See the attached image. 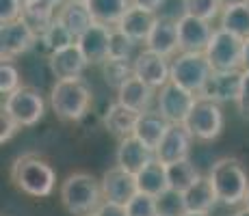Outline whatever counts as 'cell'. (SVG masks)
Returning a JSON list of instances; mask_svg holds the SVG:
<instances>
[{
  "label": "cell",
  "mask_w": 249,
  "mask_h": 216,
  "mask_svg": "<svg viewBox=\"0 0 249 216\" xmlns=\"http://www.w3.org/2000/svg\"><path fill=\"white\" fill-rule=\"evenodd\" d=\"M102 199V186L89 173H71L61 184V203L74 216L95 214Z\"/></svg>",
  "instance_id": "cell-1"
},
{
  "label": "cell",
  "mask_w": 249,
  "mask_h": 216,
  "mask_svg": "<svg viewBox=\"0 0 249 216\" xmlns=\"http://www.w3.org/2000/svg\"><path fill=\"white\" fill-rule=\"evenodd\" d=\"M50 106L63 121H78L91 106V89L83 78L56 80L50 93Z\"/></svg>",
  "instance_id": "cell-2"
},
{
  "label": "cell",
  "mask_w": 249,
  "mask_h": 216,
  "mask_svg": "<svg viewBox=\"0 0 249 216\" xmlns=\"http://www.w3.org/2000/svg\"><path fill=\"white\" fill-rule=\"evenodd\" d=\"M11 180L28 197H48L54 190V169L37 156H22L13 162Z\"/></svg>",
  "instance_id": "cell-3"
},
{
  "label": "cell",
  "mask_w": 249,
  "mask_h": 216,
  "mask_svg": "<svg viewBox=\"0 0 249 216\" xmlns=\"http://www.w3.org/2000/svg\"><path fill=\"white\" fill-rule=\"evenodd\" d=\"M213 188L217 193V199L226 205H236L245 201L249 180L243 165L236 158H221L210 166L208 173Z\"/></svg>",
  "instance_id": "cell-4"
},
{
  "label": "cell",
  "mask_w": 249,
  "mask_h": 216,
  "mask_svg": "<svg viewBox=\"0 0 249 216\" xmlns=\"http://www.w3.org/2000/svg\"><path fill=\"white\" fill-rule=\"evenodd\" d=\"M210 74H213V67L204 52H180L171 61V83L184 86L195 95L204 91Z\"/></svg>",
  "instance_id": "cell-5"
},
{
  "label": "cell",
  "mask_w": 249,
  "mask_h": 216,
  "mask_svg": "<svg viewBox=\"0 0 249 216\" xmlns=\"http://www.w3.org/2000/svg\"><path fill=\"white\" fill-rule=\"evenodd\" d=\"M243 46H245V39L223 31V28H214L213 39L204 54L214 71L243 69Z\"/></svg>",
  "instance_id": "cell-6"
},
{
  "label": "cell",
  "mask_w": 249,
  "mask_h": 216,
  "mask_svg": "<svg viewBox=\"0 0 249 216\" xmlns=\"http://www.w3.org/2000/svg\"><path fill=\"white\" fill-rule=\"evenodd\" d=\"M223 123H226V119H223L221 104L197 98L184 126L191 132V136L197 141H213L221 134Z\"/></svg>",
  "instance_id": "cell-7"
},
{
  "label": "cell",
  "mask_w": 249,
  "mask_h": 216,
  "mask_svg": "<svg viewBox=\"0 0 249 216\" xmlns=\"http://www.w3.org/2000/svg\"><path fill=\"white\" fill-rule=\"evenodd\" d=\"M2 110H7L20 123V128H31L44 117L46 104L39 91L31 89V86H20L18 91H13L4 98Z\"/></svg>",
  "instance_id": "cell-8"
},
{
  "label": "cell",
  "mask_w": 249,
  "mask_h": 216,
  "mask_svg": "<svg viewBox=\"0 0 249 216\" xmlns=\"http://www.w3.org/2000/svg\"><path fill=\"white\" fill-rule=\"evenodd\" d=\"M195 102H197V95L191 93L184 86L171 83V80L162 89H159V98H156L159 113L169 123H184L189 119Z\"/></svg>",
  "instance_id": "cell-9"
},
{
  "label": "cell",
  "mask_w": 249,
  "mask_h": 216,
  "mask_svg": "<svg viewBox=\"0 0 249 216\" xmlns=\"http://www.w3.org/2000/svg\"><path fill=\"white\" fill-rule=\"evenodd\" d=\"M37 41H39V35L26 22L16 20L0 24V54H2V61H11L20 54H26L28 50L37 46Z\"/></svg>",
  "instance_id": "cell-10"
},
{
  "label": "cell",
  "mask_w": 249,
  "mask_h": 216,
  "mask_svg": "<svg viewBox=\"0 0 249 216\" xmlns=\"http://www.w3.org/2000/svg\"><path fill=\"white\" fill-rule=\"evenodd\" d=\"M178 26V39H180V52H206L210 39H213L214 28L208 20L195 16H184L176 22Z\"/></svg>",
  "instance_id": "cell-11"
},
{
  "label": "cell",
  "mask_w": 249,
  "mask_h": 216,
  "mask_svg": "<svg viewBox=\"0 0 249 216\" xmlns=\"http://www.w3.org/2000/svg\"><path fill=\"white\" fill-rule=\"evenodd\" d=\"M241 83H243V69H232V71H214L213 69L204 91L197 98L210 100V102H217V104L236 102L238 93H241Z\"/></svg>",
  "instance_id": "cell-12"
},
{
  "label": "cell",
  "mask_w": 249,
  "mask_h": 216,
  "mask_svg": "<svg viewBox=\"0 0 249 216\" xmlns=\"http://www.w3.org/2000/svg\"><path fill=\"white\" fill-rule=\"evenodd\" d=\"M154 160H156V151L152 147H147L143 141H139L135 134L126 138H119L117 151H115V162H117L115 166L137 175L139 171L145 169Z\"/></svg>",
  "instance_id": "cell-13"
},
{
  "label": "cell",
  "mask_w": 249,
  "mask_h": 216,
  "mask_svg": "<svg viewBox=\"0 0 249 216\" xmlns=\"http://www.w3.org/2000/svg\"><path fill=\"white\" fill-rule=\"evenodd\" d=\"M132 67H135L137 78L143 80L145 84H150L152 89H162L171 80V65L167 63V59L147 50V48L137 54Z\"/></svg>",
  "instance_id": "cell-14"
},
{
  "label": "cell",
  "mask_w": 249,
  "mask_h": 216,
  "mask_svg": "<svg viewBox=\"0 0 249 216\" xmlns=\"http://www.w3.org/2000/svg\"><path fill=\"white\" fill-rule=\"evenodd\" d=\"M111 26L93 22L83 35L76 39L78 48L83 50L85 59L89 65H102L108 61V50H111Z\"/></svg>",
  "instance_id": "cell-15"
},
{
  "label": "cell",
  "mask_w": 249,
  "mask_h": 216,
  "mask_svg": "<svg viewBox=\"0 0 249 216\" xmlns=\"http://www.w3.org/2000/svg\"><path fill=\"white\" fill-rule=\"evenodd\" d=\"M191 141H193V136H191L184 123H171L167 134L162 136L160 145L156 147V160L162 162V165L189 160Z\"/></svg>",
  "instance_id": "cell-16"
},
{
  "label": "cell",
  "mask_w": 249,
  "mask_h": 216,
  "mask_svg": "<svg viewBox=\"0 0 249 216\" xmlns=\"http://www.w3.org/2000/svg\"><path fill=\"white\" fill-rule=\"evenodd\" d=\"M100 186H102L104 201H113V203H122V205H126L139 193L135 173H128L119 169V166H113V169L104 173Z\"/></svg>",
  "instance_id": "cell-17"
},
{
  "label": "cell",
  "mask_w": 249,
  "mask_h": 216,
  "mask_svg": "<svg viewBox=\"0 0 249 216\" xmlns=\"http://www.w3.org/2000/svg\"><path fill=\"white\" fill-rule=\"evenodd\" d=\"M48 65L50 71L56 76V80H68V78H80L87 67V59H85L83 50L78 48V43H71L68 48L52 52L48 56Z\"/></svg>",
  "instance_id": "cell-18"
},
{
  "label": "cell",
  "mask_w": 249,
  "mask_h": 216,
  "mask_svg": "<svg viewBox=\"0 0 249 216\" xmlns=\"http://www.w3.org/2000/svg\"><path fill=\"white\" fill-rule=\"evenodd\" d=\"M145 48L156 52V54L165 56V59L174 56L176 52L180 50L178 26H176V22L169 20V17H159L154 28H152L150 37L145 39Z\"/></svg>",
  "instance_id": "cell-19"
},
{
  "label": "cell",
  "mask_w": 249,
  "mask_h": 216,
  "mask_svg": "<svg viewBox=\"0 0 249 216\" xmlns=\"http://www.w3.org/2000/svg\"><path fill=\"white\" fill-rule=\"evenodd\" d=\"M156 20H159L156 11H147V9H141V7H135V4H132V7L126 11V16L122 17V22L117 24V28L122 33H126L132 41L145 43V39L152 33V28H154Z\"/></svg>",
  "instance_id": "cell-20"
},
{
  "label": "cell",
  "mask_w": 249,
  "mask_h": 216,
  "mask_svg": "<svg viewBox=\"0 0 249 216\" xmlns=\"http://www.w3.org/2000/svg\"><path fill=\"white\" fill-rule=\"evenodd\" d=\"M169 126L171 123L162 117L159 110H145V113L139 115V121L135 126V136L156 151V147L160 145L162 136L167 134Z\"/></svg>",
  "instance_id": "cell-21"
},
{
  "label": "cell",
  "mask_w": 249,
  "mask_h": 216,
  "mask_svg": "<svg viewBox=\"0 0 249 216\" xmlns=\"http://www.w3.org/2000/svg\"><path fill=\"white\" fill-rule=\"evenodd\" d=\"M152 100H154V89H152L150 84H145L143 80H139L137 76L128 78L126 83L117 89V102L132 108V110H137V113L150 110Z\"/></svg>",
  "instance_id": "cell-22"
},
{
  "label": "cell",
  "mask_w": 249,
  "mask_h": 216,
  "mask_svg": "<svg viewBox=\"0 0 249 216\" xmlns=\"http://www.w3.org/2000/svg\"><path fill=\"white\" fill-rule=\"evenodd\" d=\"M139 115L141 113L124 106V104H119V102H115L108 106L107 115H104V126H107L108 132L115 134V136H119V138L132 136V134H135V126L139 121Z\"/></svg>",
  "instance_id": "cell-23"
},
{
  "label": "cell",
  "mask_w": 249,
  "mask_h": 216,
  "mask_svg": "<svg viewBox=\"0 0 249 216\" xmlns=\"http://www.w3.org/2000/svg\"><path fill=\"white\" fill-rule=\"evenodd\" d=\"M56 17L70 28L76 39L93 24V17H91L85 0H68V2H63L61 9L56 11Z\"/></svg>",
  "instance_id": "cell-24"
},
{
  "label": "cell",
  "mask_w": 249,
  "mask_h": 216,
  "mask_svg": "<svg viewBox=\"0 0 249 216\" xmlns=\"http://www.w3.org/2000/svg\"><path fill=\"white\" fill-rule=\"evenodd\" d=\"M184 195V205H186V212H202L208 214L210 210L214 208L217 203V193L213 188V182L210 177H199L193 186H191Z\"/></svg>",
  "instance_id": "cell-25"
},
{
  "label": "cell",
  "mask_w": 249,
  "mask_h": 216,
  "mask_svg": "<svg viewBox=\"0 0 249 216\" xmlns=\"http://www.w3.org/2000/svg\"><path fill=\"white\" fill-rule=\"evenodd\" d=\"M85 4H87L93 22L107 24L111 28L117 26L122 17L126 16V11L132 7L130 0H85Z\"/></svg>",
  "instance_id": "cell-26"
},
{
  "label": "cell",
  "mask_w": 249,
  "mask_h": 216,
  "mask_svg": "<svg viewBox=\"0 0 249 216\" xmlns=\"http://www.w3.org/2000/svg\"><path fill=\"white\" fill-rule=\"evenodd\" d=\"M20 20L26 22L37 35H41L56 20V7L46 0H24Z\"/></svg>",
  "instance_id": "cell-27"
},
{
  "label": "cell",
  "mask_w": 249,
  "mask_h": 216,
  "mask_svg": "<svg viewBox=\"0 0 249 216\" xmlns=\"http://www.w3.org/2000/svg\"><path fill=\"white\" fill-rule=\"evenodd\" d=\"M137 186L139 193H145L152 197H160L165 190H169V182H167V166L162 162L154 160L137 173Z\"/></svg>",
  "instance_id": "cell-28"
},
{
  "label": "cell",
  "mask_w": 249,
  "mask_h": 216,
  "mask_svg": "<svg viewBox=\"0 0 249 216\" xmlns=\"http://www.w3.org/2000/svg\"><path fill=\"white\" fill-rule=\"evenodd\" d=\"M167 166V182H169V188L176 193H186L195 182L199 180V173L191 165V160H180V162H171Z\"/></svg>",
  "instance_id": "cell-29"
},
{
  "label": "cell",
  "mask_w": 249,
  "mask_h": 216,
  "mask_svg": "<svg viewBox=\"0 0 249 216\" xmlns=\"http://www.w3.org/2000/svg\"><path fill=\"white\" fill-rule=\"evenodd\" d=\"M223 31L232 33V35L249 39V4H238V7H228L219 16Z\"/></svg>",
  "instance_id": "cell-30"
},
{
  "label": "cell",
  "mask_w": 249,
  "mask_h": 216,
  "mask_svg": "<svg viewBox=\"0 0 249 216\" xmlns=\"http://www.w3.org/2000/svg\"><path fill=\"white\" fill-rule=\"evenodd\" d=\"M39 43H44V48L52 54V52L61 50V48H68L71 43H76V37L71 35L70 28L56 17V20L46 28V33L39 35Z\"/></svg>",
  "instance_id": "cell-31"
},
{
  "label": "cell",
  "mask_w": 249,
  "mask_h": 216,
  "mask_svg": "<svg viewBox=\"0 0 249 216\" xmlns=\"http://www.w3.org/2000/svg\"><path fill=\"white\" fill-rule=\"evenodd\" d=\"M102 76L104 83L113 89H119L128 78L135 76V67L130 65V61H119V59H108L102 63Z\"/></svg>",
  "instance_id": "cell-32"
},
{
  "label": "cell",
  "mask_w": 249,
  "mask_h": 216,
  "mask_svg": "<svg viewBox=\"0 0 249 216\" xmlns=\"http://www.w3.org/2000/svg\"><path fill=\"white\" fill-rule=\"evenodd\" d=\"M223 4L221 0H184V13L202 20H214L217 16H221Z\"/></svg>",
  "instance_id": "cell-33"
},
{
  "label": "cell",
  "mask_w": 249,
  "mask_h": 216,
  "mask_svg": "<svg viewBox=\"0 0 249 216\" xmlns=\"http://www.w3.org/2000/svg\"><path fill=\"white\" fill-rule=\"evenodd\" d=\"M128 216H160L159 212V197H152L145 193H137L126 203Z\"/></svg>",
  "instance_id": "cell-34"
},
{
  "label": "cell",
  "mask_w": 249,
  "mask_h": 216,
  "mask_svg": "<svg viewBox=\"0 0 249 216\" xmlns=\"http://www.w3.org/2000/svg\"><path fill=\"white\" fill-rule=\"evenodd\" d=\"M137 41H132L126 33H122L117 26L111 31V50H108V59L119 61H130L132 52H135Z\"/></svg>",
  "instance_id": "cell-35"
},
{
  "label": "cell",
  "mask_w": 249,
  "mask_h": 216,
  "mask_svg": "<svg viewBox=\"0 0 249 216\" xmlns=\"http://www.w3.org/2000/svg\"><path fill=\"white\" fill-rule=\"evenodd\" d=\"M159 212L160 216H182L186 212L184 205V195L176 193V190H165L159 197Z\"/></svg>",
  "instance_id": "cell-36"
},
{
  "label": "cell",
  "mask_w": 249,
  "mask_h": 216,
  "mask_svg": "<svg viewBox=\"0 0 249 216\" xmlns=\"http://www.w3.org/2000/svg\"><path fill=\"white\" fill-rule=\"evenodd\" d=\"M20 89V71L11 61H2L0 65V93L9 95Z\"/></svg>",
  "instance_id": "cell-37"
},
{
  "label": "cell",
  "mask_w": 249,
  "mask_h": 216,
  "mask_svg": "<svg viewBox=\"0 0 249 216\" xmlns=\"http://www.w3.org/2000/svg\"><path fill=\"white\" fill-rule=\"evenodd\" d=\"M22 7L24 0H0V24L20 20Z\"/></svg>",
  "instance_id": "cell-38"
},
{
  "label": "cell",
  "mask_w": 249,
  "mask_h": 216,
  "mask_svg": "<svg viewBox=\"0 0 249 216\" xmlns=\"http://www.w3.org/2000/svg\"><path fill=\"white\" fill-rule=\"evenodd\" d=\"M18 130H20V123H18L7 110H2V113H0V143L4 145L7 141H11Z\"/></svg>",
  "instance_id": "cell-39"
},
{
  "label": "cell",
  "mask_w": 249,
  "mask_h": 216,
  "mask_svg": "<svg viewBox=\"0 0 249 216\" xmlns=\"http://www.w3.org/2000/svg\"><path fill=\"white\" fill-rule=\"evenodd\" d=\"M236 106L243 117H249V71H243V83H241V93H238Z\"/></svg>",
  "instance_id": "cell-40"
},
{
  "label": "cell",
  "mask_w": 249,
  "mask_h": 216,
  "mask_svg": "<svg viewBox=\"0 0 249 216\" xmlns=\"http://www.w3.org/2000/svg\"><path fill=\"white\" fill-rule=\"evenodd\" d=\"M98 216H128L126 205L122 203H113V201H102V205L98 208Z\"/></svg>",
  "instance_id": "cell-41"
},
{
  "label": "cell",
  "mask_w": 249,
  "mask_h": 216,
  "mask_svg": "<svg viewBox=\"0 0 249 216\" xmlns=\"http://www.w3.org/2000/svg\"><path fill=\"white\" fill-rule=\"evenodd\" d=\"M135 7H141V9H147V11H156L165 4V0H130Z\"/></svg>",
  "instance_id": "cell-42"
},
{
  "label": "cell",
  "mask_w": 249,
  "mask_h": 216,
  "mask_svg": "<svg viewBox=\"0 0 249 216\" xmlns=\"http://www.w3.org/2000/svg\"><path fill=\"white\" fill-rule=\"evenodd\" d=\"M243 71H249V39H245L243 46Z\"/></svg>",
  "instance_id": "cell-43"
},
{
  "label": "cell",
  "mask_w": 249,
  "mask_h": 216,
  "mask_svg": "<svg viewBox=\"0 0 249 216\" xmlns=\"http://www.w3.org/2000/svg\"><path fill=\"white\" fill-rule=\"evenodd\" d=\"M221 4L223 9H228V7H238V4H249V0H221Z\"/></svg>",
  "instance_id": "cell-44"
},
{
  "label": "cell",
  "mask_w": 249,
  "mask_h": 216,
  "mask_svg": "<svg viewBox=\"0 0 249 216\" xmlns=\"http://www.w3.org/2000/svg\"><path fill=\"white\" fill-rule=\"evenodd\" d=\"M46 2L54 4V7H61V4H63V2H68V0H46Z\"/></svg>",
  "instance_id": "cell-45"
},
{
  "label": "cell",
  "mask_w": 249,
  "mask_h": 216,
  "mask_svg": "<svg viewBox=\"0 0 249 216\" xmlns=\"http://www.w3.org/2000/svg\"><path fill=\"white\" fill-rule=\"evenodd\" d=\"M234 216H249V210H247V208H243V210H238V212L234 214Z\"/></svg>",
  "instance_id": "cell-46"
},
{
  "label": "cell",
  "mask_w": 249,
  "mask_h": 216,
  "mask_svg": "<svg viewBox=\"0 0 249 216\" xmlns=\"http://www.w3.org/2000/svg\"><path fill=\"white\" fill-rule=\"evenodd\" d=\"M182 216H208V214H202V212H184Z\"/></svg>",
  "instance_id": "cell-47"
},
{
  "label": "cell",
  "mask_w": 249,
  "mask_h": 216,
  "mask_svg": "<svg viewBox=\"0 0 249 216\" xmlns=\"http://www.w3.org/2000/svg\"><path fill=\"white\" fill-rule=\"evenodd\" d=\"M243 203H245V208L249 210V188H247V195H245V201H243Z\"/></svg>",
  "instance_id": "cell-48"
},
{
  "label": "cell",
  "mask_w": 249,
  "mask_h": 216,
  "mask_svg": "<svg viewBox=\"0 0 249 216\" xmlns=\"http://www.w3.org/2000/svg\"><path fill=\"white\" fill-rule=\"evenodd\" d=\"M87 216H98V214H87Z\"/></svg>",
  "instance_id": "cell-49"
}]
</instances>
